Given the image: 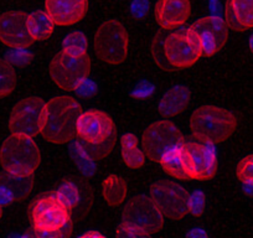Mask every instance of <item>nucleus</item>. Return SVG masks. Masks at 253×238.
Instances as JSON below:
<instances>
[{
  "instance_id": "nucleus-1",
  "label": "nucleus",
  "mask_w": 253,
  "mask_h": 238,
  "mask_svg": "<svg viewBox=\"0 0 253 238\" xmlns=\"http://www.w3.org/2000/svg\"><path fill=\"white\" fill-rule=\"evenodd\" d=\"M82 108L69 96L53 97L45 106V119L40 134L53 144H66L77 137V122Z\"/></svg>"
},
{
  "instance_id": "nucleus-2",
  "label": "nucleus",
  "mask_w": 253,
  "mask_h": 238,
  "mask_svg": "<svg viewBox=\"0 0 253 238\" xmlns=\"http://www.w3.org/2000/svg\"><path fill=\"white\" fill-rule=\"evenodd\" d=\"M237 128V118L232 112L216 106H203L190 117V129L201 142L218 144L227 140Z\"/></svg>"
},
{
  "instance_id": "nucleus-3",
  "label": "nucleus",
  "mask_w": 253,
  "mask_h": 238,
  "mask_svg": "<svg viewBox=\"0 0 253 238\" xmlns=\"http://www.w3.org/2000/svg\"><path fill=\"white\" fill-rule=\"evenodd\" d=\"M30 216L38 236L67 237L71 235V211L56 198L55 194L41 196L34 201Z\"/></svg>"
},
{
  "instance_id": "nucleus-4",
  "label": "nucleus",
  "mask_w": 253,
  "mask_h": 238,
  "mask_svg": "<svg viewBox=\"0 0 253 238\" xmlns=\"http://www.w3.org/2000/svg\"><path fill=\"white\" fill-rule=\"evenodd\" d=\"M41 161V154L35 140L28 135L13 134L0 149V164L5 171L21 176L35 174Z\"/></svg>"
},
{
  "instance_id": "nucleus-5",
  "label": "nucleus",
  "mask_w": 253,
  "mask_h": 238,
  "mask_svg": "<svg viewBox=\"0 0 253 238\" xmlns=\"http://www.w3.org/2000/svg\"><path fill=\"white\" fill-rule=\"evenodd\" d=\"M162 51L171 70L187 69L203 56L200 39L191 28L179 29L168 34L163 40Z\"/></svg>"
},
{
  "instance_id": "nucleus-6",
  "label": "nucleus",
  "mask_w": 253,
  "mask_h": 238,
  "mask_svg": "<svg viewBox=\"0 0 253 238\" xmlns=\"http://www.w3.org/2000/svg\"><path fill=\"white\" fill-rule=\"evenodd\" d=\"M50 76L63 91H77L87 81L91 71V58L87 55H72L62 50L50 62Z\"/></svg>"
},
{
  "instance_id": "nucleus-7",
  "label": "nucleus",
  "mask_w": 253,
  "mask_h": 238,
  "mask_svg": "<svg viewBox=\"0 0 253 238\" xmlns=\"http://www.w3.org/2000/svg\"><path fill=\"white\" fill-rule=\"evenodd\" d=\"M97 56L109 65H119L126 61L129 47L128 31L117 19L103 21L94 35Z\"/></svg>"
},
{
  "instance_id": "nucleus-8",
  "label": "nucleus",
  "mask_w": 253,
  "mask_h": 238,
  "mask_svg": "<svg viewBox=\"0 0 253 238\" xmlns=\"http://www.w3.org/2000/svg\"><path fill=\"white\" fill-rule=\"evenodd\" d=\"M122 223L139 231L143 237H149L162 230L164 216L149 195H139L126 202L122 213Z\"/></svg>"
},
{
  "instance_id": "nucleus-9",
  "label": "nucleus",
  "mask_w": 253,
  "mask_h": 238,
  "mask_svg": "<svg viewBox=\"0 0 253 238\" xmlns=\"http://www.w3.org/2000/svg\"><path fill=\"white\" fill-rule=\"evenodd\" d=\"M186 170L191 180H210L217 171V154L213 144L201 140H184L181 144Z\"/></svg>"
},
{
  "instance_id": "nucleus-10",
  "label": "nucleus",
  "mask_w": 253,
  "mask_h": 238,
  "mask_svg": "<svg viewBox=\"0 0 253 238\" xmlns=\"http://www.w3.org/2000/svg\"><path fill=\"white\" fill-rule=\"evenodd\" d=\"M181 132L174 123L159 120L150 124L143 133V152L154 162H159L163 155L184 142Z\"/></svg>"
},
{
  "instance_id": "nucleus-11",
  "label": "nucleus",
  "mask_w": 253,
  "mask_h": 238,
  "mask_svg": "<svg viewBox=\"0 0 253 238\" xmlns=\"http://www.w3.org/2000/svg\"><path fill=\"white\" fill-rule=\"evenodd\" d=\"M46 103L39 97H28L14 106L9 119V129L13 134L36 137L41 132L45 119Z\"/></svg>"
},
{
  "instance_id": "nucleus-12",
  "label": "nucleus",
  "mask_w": 253,
  "mask_h": 238,
  "mask_svg": "<svg viewBox=\"0 0 253 238\" xmlns=\"http://www.w3.org/2000/svg\"><path fill=\"white\" fill-rule=\"evenodd\" d=\"M149 196L164 218L181 220L186 216L189 193L174 181H155L150 188Z\"/></svg>"
},
{
  "instance_id": "nucleus-13",
  "label": "nucleus",
  "mask_w": 253,
  "mask_h": 238,
  "mask_svg": "<svg viewBox=\"0 0 253 238\" xmlns=\"http://www.w3.org/2000/svg\"><path fill=\"white\" fill-rule=\"evenodd\" d=\"M116 133L113 119L98 109L82 112L77 122V137L84 144H101Z\"/></svg>"
},
{
  "instance_id": "nucleus-14",
  "label": "nucleus",
  "mask_w": 253,
  "mask_h": 238,
  "mask_svg": "<svg viewBox=\"0 0 253 238\" xmlns=\"http://www.w3.org/2000/svg\"><path fill=\"white\" fill-rule=\"evenodd\" d=\"M0 41L11 48H28L35 41L29 33L28 14L8 11L0 16Z\"/></svg>"
},
{
  "instance_id": "nucleus-15",
  "label": "nucleus",
  "mask_w": 253,
  "mask_h": 238,
  "mask_svg": "<svg viewBox=\"0 0 253 238\" xmlns=\"http://www.w3.org/2000/svg\"><path fill=\"white\" fill-rule=\"evenodd\" d=\"M201 41L203 55L213 56L223 48L228 39V28L218 16H205L190 26Z\"/></svg>"
},
{
  "instance_id": "nucleus-16",
  "label": "nucleus",
  "mask_w": 253,
  "mask_h": 238,
  "mask_svg": "<svg viewBox=\"0 0 253 238\" xmlns=\"http://www.w3.org/2000/svg\"><path fill=\"white\" fill-rule=\"evenodd\" d=\"M88 0H45V11L55 25L69 26L84 18Z\"/></svg>"
},
{
  "instance_id": "nucleus-17",
  "label": "nucleus",
  "mask_w": 253,
  "mask_h": 238,
  "mask_svg": "<svg viewBox=\"0 0 253 238\" xmlns=\"http://www.w3.org/2000/svg\"><path fill=\"white\" fill-rule=\"evenodd\" d=\"M34 175L21 176L11 172H0V205L23 201L34 190Z\"/></svg>"
},
{
  "instance_id": "nucleus-18",
  "label": "nucleus",
  "mask_w": 253,
  "mask_h": 238,
  "mask_svg": "<svg viewBox=\"0 0 253 238\" xmlns=\"http://www.w3.org/2000/svg\"><path fill=\"white\" fill-rule=\"evenodd\" d=\"M190 13V0H159L155 5V19L164 30H172L184 25Z\"/></svg>"
},
{
  "instance_id": "nucleus-19",
  "label": "nucleus",
  "mask_w": 253,
  "mask_h": 238,
  "mask_svg": "<svg viewBox=\"0 0 253 238\" xmlns=\"http://www.w3.org/2000/svg\"><path fill=\"white\" fill-rule=\"evenodd\" d=\"M189 88L185 86H175L160 98L158 108L164 117H172L184 112L189 106Z\"/></svg>"
},
{
  "instance_id": "nucleus-20",
  "label": "nucleus",
  "mask_w": 253,
  "mask_h": 238,
  "mask_svg": "<svg viewBox=\"0 0 253 238\" xmlns=\"http://www.w3.org/2000/svg\"><path fill=\"white\" fill-rule=\"evenodd\" d=\"M181 144L177 145L176 148L171 149L170 152H168L165 155H163L159 164L162 165L164 171L169 174L171 177H174V179L189 181L191 179H190V175L187 172L186 165H185L184 161V157H182Z\"/></svg>"
},
{
  "instance_id": "nucleus-21",
  "label": "nucleus",
  "mask_w": 253,
  "mask_h": 238,
  "mask_svg": "<svg viewBox=\"0 0 253 238\" xmlns=\"http://www.w3.org/2000/svg\"><path fill=\"white\" fill-rule=\"evenodd\" d=\"M128 194V185L123 177L111 174L102 184V195L106 202L112 207L123 203Z\"/></svg>"
},
{
  "instance_id": "nucleus-22",
  "label": "nucleus",
  "mask_w": 253,
  "mask_h": 238,
  "mask_svg": "<svg viewBox=\"0 0 253 238\" xmlns=\"http://www.w3.org/2000/svg\"><path fill=\"white\" fill-rule=\"evenodd\" d=\"M29 33L34 41H43L53 33L55 24L45 10L33 11L28 15Z\"/></svg>"
},
{
  "instance_id": "nucleus-23",
  "label": "nucleus",
  "mask_w": 253,
  "mask_h": 238,
  "mask_svg": "<svg viewBox=\"0 0 253 238\" xmlns=\"http://www.w3.org/2000/svg\"><path fill=\"white\" fill-rule=\"evenodd\" d=\"M238 23L243 29H253V0H228Z\"/></svg>"
},
{
  "instance_id": "nucleus-24",
  "label": "nucleus",
  "mask_w": 253,
  "mask_h": 238,
  "mask_svg": "<svg viewBox=\"0 0 253 238\" xmlns=\"http://www.w3.org/2000/svg\"><path fill=\"white\" fill-rule=\"evenodd\" d=\"M16 74L10 62L0 58V98L9 96L15 89Z\"/></svg>"
},
{
  "instance_id": "nucleus-25",
  "label": "nucleus",
  "mask_w": 253,
  "mask_h": 238,
  "mask_svg": "<svg viewBox=\"0 0 253 238\" xmlns=\"http://www.w3.org/2000/svg\"><path fill=\"white\" fill-rule=\"evenodd\" d=\"M55 196L66 206L70 211L74 210L80 202V191L72 181H63L55 193Z\"/></svg>"
},
{
  "instance_id": "nucleus-26",
  "label": "nucleus",
  "mask_w": 253,
  "mask_h": 238,
  "mask_svg": "<svg viewBox=\"0 0 253 238\" xmlns=\"http://www.w3.org/2000/svg\"><path fill=\"white\" fill-rule=\"evenodd\" d=\"M116 139H117V133L112 135L111 138H108L106 142L101 143V144L89 145V144H84V143L80 142V145H81L82 149L84 150V153H86L92 160H102L104 159V158H106L112 150H113L114 144H116Z\"/></svg>"
},
{
  "instance_id": "nucleus-27",
  "label": "nucleus",
  "mask_w": 253,
  "mask_h": 238,
  "mask_svg": "<svg viewBox=\"0 0 253 238\" xmlns=\"http://www.w3.org/2000/svg\"><path fill=\"white\" fill-rule=\"evenodd\" d=\"M63 50L72 55H86L87 53V38L80 31L69 34L63 40Z\"/></svg>"
},
{
  "instance_id": "nucleus-28",
  "label": "nucleus",
  "mask_w": 253,
  "mask_h": 238,
  "mask_svg": "<svg viewBox=\"0 0 253 238\" xmlns=\"http://www.w3.org/2000/svg\"><path fill=\"white\" fill-rule=\"evenodd\" d=\"M122 159L126 166L140 169L145 162V154L138 148V145L132 148H122Z\"/></svg>"
},
{
  "instance_id": "nucleus-29",
  "label": "nucleus",
  "mask_w": 253,
  "mask_h": 238,
  "mask_svg": "<svg viewBox=\"0 0 253 238\" xmlns=\"http://www.w3.org/2000/svg\"><path fill=\"white\" fill-rule=\"evenodd\" d=\"M236 174L242 184H253V154L247 155L238 162Z\"/></svg>"
},
{
  "instance_id": "nucleus-30",
  "label": "nucleus",
  "mask_w": 253,
  "mask_h": 238,
  "mask_svg": "<svg viewBox=\"0 0 253 238\" xmlns=\"http://www.w3.org/2000/svg\"><path fill=\"white\" fill-rule=\"evenodd\" d=\"M206 205V196L201 190H195L189 194L187 198V211L194 216H201Z\"/></svg>"
},
{
  "instance_id": "nucleus-31",
  "label": "nucleus",
  "mask_w": 253,
  "mask_h": 238,
  "mask_svg": "<svg viewBox=\"0 0 253 238\" xmlns=\"http://www.w3.org/2000/svg\"><path fill=\"white\" fill-rule=\"evenodd\" d=\"M225 24L227 25V28H230L231 30L238 31V33H242L245 31V29L241 26V24L238 23L237 18H236L235 13H233L232 8H231L230 1H226V9H225Z\"/></svg>"
},
{
  "instance_id": "nucleus-32",
  "label": "nucleus",
  "mask_w": 253,
  "mask_h": 238,
  "mask_svg": "<svg viewBox=\"0 0 253 238\" xmlns=\"http://www.w3.org/2000/svg\"><path fill=\"white\" fill-rule=\"evenodd\" d=\"M130 10L134 18H143L148 13V1L147 0H133Z\"/></svg>"
},
{
  "instance_id": "nucleus-33",
  "label": "nucleus",
  "mask_w": 253,
  "mask_h": 238,
  "mask_svg": "<svg viewBox=\"0 0 253 238\" xmlns=\"http://www.w3.org/2000/svg\"><path fill=\"white\" fill-rule=\"evenodd\" d=\"M121 145L122 148H132V147H137L138 145V139L134 134H124L123 137L121 138Z\"/></svg>"
},
{
  "instance_id": "nucleus-34",
  "label": "nucleus",
  "mask_w": 253,
  "mask_h": 238,
  "mask_svg": "<svg viewBox=\"0 0 253 238\" xmlns=\"http://www.w3.org/2000/svg\"><path fill=\"white\" fill-rule=\"evenodd\" d=\"M82 237H103V235L96 232V231H91V232H87L84 235H82Z\"/></svg>"
},
{
  "instance_id": "nucleus-35",
  "label": "nucleus",
  "mask_w": 253,
  "mask_h": 238,
  "mask_svg": "<svg viewBox=\"0 0 253 238\" xmlns=\"http://www.w3.org/2000/svg\"><path fill=\"white\" fill-rule=\"evenodd\" d=\"M250 46H251V50L253 51V36L251 38V41H250Z\"/></svg>"
},
{
  "instance_id": "nucleus-36",
  "label": "nucleus",
  "mask_w": 253,
  "mask_h": 238,
  "mask_svg": "<svg viewBox=\"0 0 253 238\" xmlns=\"http://www.w3.org/2000/svg\"><path fill=\"white\" fill-rule=\"evenodd\" d=\"M1 216H3V207L0 205V218H1Z\"/></svg>"
}]
</instances>
